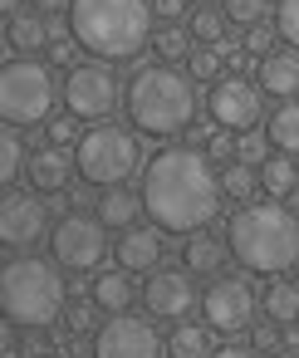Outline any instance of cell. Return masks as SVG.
I'll use <instances>...</instances> for the list:
<instances>
[{
  "instance_id": "21",
  "label": "cell",
  "mask_w": 299,
  "mask_h": 358,
  "mask_svg": "<svg viewBox=\"0 0 299 358\" xmlns=\"http://www.w3.org/2000/svg\"><path fill=\"white\" fill-rule=\"evenodd\" d=\"M138 211H147L143 206V192H128V187H103V196H99V221L103 226H118V231H128V226H138Z\"/></svg>"
},
{
  "instance_id": "20",
  "label": "cell",
  "mask_w": 299,
  "mask_h": 358,
  "mask_svg": "<svg viewBox=\"0 0 299 358\" xmlns=\"http://www.w3.org/2000/svg\"><path fill=\"white\" fill-rule=\"evenodd\" d=\"M50 40H54V20L50 15H40V10H15L10 15V45L20 55H40Z\"/></svg>"
},
{
  "instance_id": "39",
  "label": "cell",
  "mask_w": 299,
  "mask_h": 358,
  "mask_svg": "<svg viewBox=\"0 0 299 358\" xmlns=\"http://www.w3.org/2000/svg\"><path fill=\"white\" fill-rule=\"evenodd\" d=\"M187 6H191V0H152V15H157L162 25H182Z\"/></svg>"
},
{
  "instance_id": "6",
  "label": "cell",
  "mask_w": 299,
  "mask_h": 358,
  "mask_svg": "<svg viewBox=\"0 0 299 358\" xmlns=\"http://www.w3.org/2000/svg\"><path fill=\"white\" fill-rule=\"evenodd\" d=\"M64 89L54 84V69L35 55H20L0 69V118L15 128H40L54 118V99Z\"/></svg>"
},
{
  "instance_id": "30",
  "label": "cell",
  "mask_w": 299,
  "mask_h": 358,
  "mask_svg": "<svg viewBox=\"0 0 299 358\" xmlns=\"http://www.w3.org/2000/svg\"><path fill=\"white\" fill-rule=\"evenodd\" d=\"M221 10H226L231 25L255 30V25H265V15H270V0H221Z\"/></svg>"
},
{
  "instance_id": "13",
  "label": "cell",
  "mask_w": 299,
  "mask_h": 358,
  "mask_svg": "<svg viewBox=\"0 0 299 358\" xmlns=\"http://www.w3.org/2000/svg\"><path fill=\"white\" fill-rule=\"evenodd\" d=\"M143 304H147L152 319H167V324L187 319L191 304H196V280H191V270H187V265H157V270L147 275V285H143Z\"/></svg>"
},
{
  "instance_id": "18",
  "label": "cell",
  "mask_w": 299,
  "mask_h": 358,
  "mask_svg": "<svg viewBox=\"0 0 299 358\" xmlns=\"http://www.w3.org/2000/svg\"><path fill=\"white\" fill-rule=\"evenodd\" d=\"M133 299H138V285H133V270H103V275H94V304L103 309V314H128L133 309Z\"/></svg>"
},
{
  "instance_id": "14",
  "label": "cell",
  "mask_w": 299,
  "mask_h": 358,
  "mask_svg": "<svg viewBox=\"0 0 299 358\" xmlns=\"http://www.w3.org/2000/svg\"><path fill=\"white\" fill-rule=\"evenodd\" d=\"M50 211H45V196L35 192H6V201H0V241H6L10 250H25L35 245L40 236H50Z\"/></svg>"
},
{
  "instance_id": "1",
  "label": "cell",
  "mask_w": 299,
  "mask_h": 358,
  "mask_svg": "<svg viewBox=\"0 0 299 358\" xmlns=\"http://www.w3.org/2000/svg\"><path fill=\"white\" fill-rule=\"evenodd\" d=\"M221 172L206 148H162L143 167V206L162 231H206L221 216Z\"/></svg>"
},
{
  "instance_id": "24",
  "label": "cell",
  "mask_w": 299,
  "mask_h": 358,
  "mask_svg": "<svg viewBox=\"0 0 299 358\" xmlns=\"http://www.w3.org/2000/svg\"><path fill=\"white\" fill-rule=\"evenodd\" d=\"M265 138H270L275 152L299 157V99H284V103L265 118Z\"/></svg>"
},
{
  "instance_id": "12",
  "label": "cell",
  "mask_w": 299,
  "mask_h": 358,
  "mask_svg": "<svg viewBox=\"0 0 299 358\" xmlns=\"http://www.w3.org/2000/svg\"><path fill=\"white\" fill-rule=\"evenodd\" d=\"M167 338L143 314H108L94 334V358H162Z\"/></svg>"
},
{
  "instance_id": "16",
  "label": "cell",
  "mask_w": 299,
  "mask_h": 358,
  "mask_svg": "<svg viewBox=\"0 0 299 358\" xmlns=\"http://www.w3.org/2000/svg\"><path fill=\"white\" fill-rule=\"evenodd\" d=\"M255 79L265 89V99H299V50H270L255 64Z\"/></svg>"
},
{
  "instance_id": "38",
  "label": "cell",
  "mask_w": 299,
  "mask_h": 358,
  "mask_svg": "<svg viewBox=\"0 0 299 358\" xmlns=\"http://www.w3.org/2000/svg\"><path fill=\"white\" fill-rule=\"evenodd\" d=\"M265 148H270V138H260V128H255V133H240V143H235V157H240V162H255V167H260V162L270 157Z\"/></svg>"
},
{
  "instance_id": "45",
  "label": "cell",
  "mask_w": 299,
  "mask_h": 358,
  "mask_svg": "<svg viewBox=\"0 0 299 358\" xmlns=\"http://www.w3.org/2000/svg\"><path fill=\"white\" fill-rule=\"evenodd\" d=\"M196 6H211V0H196Z\"/></svg>"
},
{
  "instance_id": "2",
  "label": "cell",
  "mask_w": 299,
  "mask_h": 358,
  "mask_svg": "<svg viewBox=\"0 0 299 358\" xmlns=\"http://www.w3.org/2000/svg\"><path fill=\"white\" fill-rule=\"evenodd\" d=\"M152 0H69V35L89 59L128 64L152 45Z\"/></svg>"
},
{
  "instance_id": "19",
  "label": "cell",
  "mask_w": 299,
  "mask_h": 358,
  "mask_svg": "<svg viewBox=\"0 0 299 358\" xmlns=\"http://www.w3.org/2000/svg\"><path fill=\"white\" fill-rule=\"evenodd\" d=\"M226 255H231V241L206 236V231H191V241H187V250H182V265H187L191 275H221Z\"/></svg>"
},
{
  "instance_id": "17",
  "label": "cell",
  "mask_w": 299,
  "mask_h": 358,
  "mask_svg": "<svg viewBox=\"0 0 299 358\" xmlns=\"http://www.w3.org/2000/svg\"><path fill=\"white\" fill-rule=\"evenodd\" d=\"M79 172V157L69 152V148H40V152H30V182L40 187V192H64L69 187V177Z\"/></svg>"
},
{
  "instance_id": "10",
  "label": "cell",
  "mask_w": 299,
  "mask_h": 358,
  "mask_svg": "<svg viewBox=\"0 0 299 358\" xmlns=\"http://www.w3.org/2000/svg\"><path fill=\"white\" fill-rule=\"evenodd\" d=\"M206 113L226 133H255L260 118H265V89L240 79V74H221L206 94Z\"/></svg>"
},
{
  "instance_id": "31",
  "label": "cell",
  "mask_w": 299,
  "mask_h": 358,
  "mask_svg": "<svg viewBox=\"0 0 299 358\" xmlns=\"http://www.w3.org/2000/svg\"><path fill=\"white\" fill-rule=\"evenodd\" d=\"M187 74H191L196 84H201V79L216 84V79H221V45H196L191 59H187Z\"/></svg>"
},
{
  "instance_id": "7",
  "label": "cell",
  "mask_w": 299,
  "mask_h": 358,
  "mask_svg": "<svg viewBox=\"0 0 299 358\" xmlns=\"http://www.w3.org/2000/svg\"><path fill=\"white\" fill-rule=\"evenodd\" d=\"M74 157H79V177L89 182V187H123L133 172H138V138L128 133V128H118V123H94L84 138H79V148H74Z\"/></svg>"
},
{
  "instance_id": "23",
  "label": "cell",
  "mask_w": 299,
  "mask_h": 358,
  "mask_svg": "<svg viewBox=\"0 0 299 358\" xmlns=\"http://www.w3.org/2000/svg\"><path fill=\"white\" fill-rule=\"evenodd\" d=\"M211 324H191V319H177L172 324V334H167V353L172 358H211L216 348H211Z\"/></svg>"
},
{
  "instance_id": "3",
  "label": "cell",
  "mask_w": 299,
  "mask_h": 358,
  "mask_svg": "<svg viewBox=\"0 0 299 358\" xmlns=\"http://www.w3.org/2000/svg\"><path fill=\"white\" fill-rule=\"evenodd\" d=\"M231 255L250 275H284L299 265V216L284 201H240L226 226Z\"/></svg>"
},
{
  "instance_id": "34",
  "label": "cell",
  "mask_w": 299,
  "mask_h": 358,
  "mask_svg": "<svg viewBox=\"0 0 299 358\" xmlns=\"http://www.w3.org/2000/svg\"><path fill=\"white\" fill-rule=\"evenodd\" d=\"M94 309H99V304H84V299H74V304L64 309V329H69L74 338H84V334H99V329H94Z\"/></svg>"
},
{
  "instance_id": "40",
  "label": "cell",
  "mask_w": 299,
  "mask_h": 358,
  "mask_svg": "<svg viewBox=\"0 0 299 358\" xmlns=\"http://www.w3.org/2000/svg\"><path fill=\"white\" fill-rule=\"evenodd\" d=\"M245 50H250L255 59H265V55L275 50V35H270L265 25H255V30H250V40H245Z\"/></svg>"
},
{
  "instance_id": "4",
  "label": "cell",
  "mask_w": 299,
  "mask_h": 358,
  "mask_svg": "<svg viewBox=\"0 0 299 358\" xmlns=\"http://www.w3.org/2000/svg\"><path fill=\"white\" fill-rule=\"evenodd\" d=\"M133 128L143 138H177L196 123V79L177 64H143L128 79V99H123Z\"/></svg>"
},
{
  "instance_id": "41",
  "label": "cell",
  "mask_w": 299,
  "mask_h": 358,
  "mask_svg": "<svg viewBox=\"0 0 299 358\" xmlns=\"http://www.w3.org/2000/svg\"><path fill=\"white\" fill-rule=\"evenodd\" d=\"M211 358H265L260 348H240V343H231V348H216Z\"/></svg>"
},
{
  "instance_id": "28",
  "label": "cell",
  "mask_w": 299,
  "mask_h": 358,
  "mask_svg": "<svg viewBox=\"0 0 299 358\" xmlns=\"http://www.w3.org/2000/svg\"><path fill=\"white\" fill-rule=\"evenodd\" d=\"M152 50H157V59H162V64H177V59H191L196 40H191V30H187V25H157Z\"/></svg>"
},
{
  "instance_id": "9",
  "label": "cell",
  "mask_w": 299,
  "mask_h": 358,
  "mask_svg": "<svg viewBox=\"0 0 299 358\" xmlns=\"http://www.w3.org/2000/svg\"><path fill=\"white\" fill-rule=\"evenodd\" d=\"M50 250L64 270H99L108 255V226L89 211H69L50 231Z\"/></svg>"
},
{
  "instance_id": "25",
  "label": "cell",
  "mask_w": 299,
  "mask_h": 358,
  "mask_svg": "<svg viewBox=\"0 0 299 358\" xmlns=\"http://www.w3.org/2000/svg\"><path fill=\"white\" fill-rule=\"evenodd\" d=\"M265 319L275 324H299V280H284V275H270L265 285Z\"/></svg>"
},
{
  "instance_id": "32",
  "label": "cell",
  "mask_w": 299,
  "mask_h": 358,
  "mask_svg": "<svg viewBox=\"0 0 299 358\" xmlns=\"http://www.w3.org/2000/svg\"><path fill=\"white\" fill-rule=\"evenodd\" d=\"M275 30L289 50H299V0H279L275 6Z\"/></svg>"
},
{
  "instance_id": "22",
  "label": "cell",
  "mask_w": 299,
  "mask_h": 358,
  "mask_svg": "<svg viewBox=\"0 0 299 358\" xmlns=\"http://www.w3.org/2000/svg\"><path fill=\"white\" fill-rule=\"evenodd\" d=\"M260 192H265V196H275V201L294 196V192H299V162H294L289 152L265 157V162H260Z\"/></svg>"
},
{
  "instance_id": "27",
  "label": "cell",
  "mask_w": 299,
  "mask_h": 358,
  "mask_svg": "<svg viewBox=\"0 0 299 358\" xmlns=\"http://www.w3.org/2000/svg\"><path fill=\"white\" fill-rule=\"evenodd\" d=\"M221 192H226L231 201H250V196L260 192V167H255V162H240V157L226 162V167H221Z\"/></svg>"
},
{
  "instance_id": "37",
  "label": "cell",
  "mask_w": 299,
  "mask_h": 358,
  "mask_svg": "<svg viewBox=\"0 0 299 358\" xmlns=\"http://www.w3.org/2000/svg\"><path fill=\"white\" fill-rule=\"evenodd\" d=\"M45 133H50L54 148H79V118H74V113H69V118H50Z\"/></svg>"
},
{
  "instance_id": "5",
  "label": "cell",
  "mask_w": 299,
  "mask_h": 358,
  "mask_svg": "<svg viewBox=\"0 0 299 358\" xmlns=\"http://www.w3.org/2000/svg\"><path fill=\"white\" fill-rule=\"evenodd\" d=\"M59 260L45 255H10L0 270V309L20 329H54L69 309V285Z\"/></svg>"
},
{
  "instance_id": "36",
  "label": "cell",
  "mask_w": 299,
  "mask_h": 358,
  "mask_svg": "<svg viewBox=\"0 0 299 358\" xmlns=\"http://www.w3.org/2000/svg\"><path fill=\"white\" fill-rule=\"evenodd\" d=\"M50 353H59V348L50 343V329H25V338H20V348H15V358H50Z\"/></svg>"
},
{
  "instance_id": "26",
  "label": "cell",
  "mask_w": 299,
  "mask_h": 358,
  "mask_svg": "<svg viewBox=\"0 0 299 358\" xmlns=\"http://www.w3.org/2000/svg\"><path fill=\"white\" fill-rule=\"evenodd\" d=\"M30 167V152H25V138L15 123H6V133H0V182L15 187V177Z\"/></svg>"
},
{
  "instance_id": "11",
  "label": "cell",
  "mask_w": 299,
  "mask_h": 358,
  "mask_svg": "<svg viewBox=\"0 0 299 358\" xmlns=\"http://www.w3.org/2000/svg\"><path fill=\"white\" fill-rule=\"evenodd\" d=\"M201 314L216 334H245L255 324V285L245 275H216L201 289Z\"/></svg>"
},
{
  "instance_id": "35",
  "label": "cell",
  "mask_w": 299,
  "mask_h": 358,
  "mask_svg": "<svg viewBox=\"0 0 299 358\" xmlns=\"http://www.w3.org/2000/svg\"><path fill=\"white\" fill-rule=\"evenodd\" d=\"M284 324H275V319H265V324H250V348H260V353H279L284 348V334H279Z\"/></svg>"
},
{
  "instance_id": "33",
  "label": "cell",
  "mask_w": 299,
  "mask_h": 358,
  "mask_svg": "<svg viewBox=\"0 0 299 358\" xmlns=\"http://www.w3.org/2000/svg\"><path fill=\"white\" fill-rule=\"evenodd\" d=\"M235 143H240V133H226V128H216V133H206V157L211 162H235Z\"/></svg>"
},
{
  "instance_id": "8",
  "label": "cell",
  "mask_w": 299,
  "mask_h": 358,
  "mask_svg": "<svg viewBox=\"0 0 299 358\" xmlns=\"http://www.w3.org/2000/svg\"><path fill=\"white\" fill-rule=\"evenodd\" d=\"M123 99H128V89L118 84V74H113L103 59L74 64V69L64 74V108H69L79 123H103V118H113Z\"/></svg>"
},
{
  "instance_id": "29",
  "label": "cell",
  "mask_w": 299,
  "mask_h": 358,
  "mask_svg": "<svg viewBox=\"0 0 299 358\" xmlns=\"http://www.w3.org/2000/svg\"><path fill=\"white\" fill-rule=\"evenodd\" d=\"M226 10H216V6H196L191 10V20H187V30H191V40L196 45H226Z\"/></svg>"
},
{
  "instance_id": "44",
  "label": "cell",
  "mask_w": 299,
  "mask_h": 358,
  "mask_svg": "<svg viewBox=\"0 0 299 358\" xmlns=\"http://www.w3.org/2000/svg\"><path fill=\"white\" fill-rule=\"evenodd\" d=\"M275 358H294V353H284V348H279V353H275Z\"/></svg>"
},
{
  "instance_id": "42",
  "label": "cell",
  "mask_w": 299,
  "mask_h": 358,
  "mask_svg": "<svg viewBox=\"0 0 299 358\" xmlns=\"http://www.w3.org/2000/svg\"><path fill=\"white\" fill-rule=\"evenodd\" d=\"M35 10L40 15H54V10H64V0H35Z\"/></svg>"
},
{
  "instance_id": "43",
  "label": "cell",
  "mask_w": 299,
  "mask_h": 358,
  "mask_svg": "<svg viewBox=\"0 0 299 358\" xmlns=\"http://www.w3.org/2000/svg\"><path fill=\"white\" fill-rule=\"evenodd\" d=\"M20 6H25V0H0V10H10V15H15Z\"/></svg>"
},
{
  "instance_id": "15",
  "label": "cell",
  "mask_w": 299,
  "mask_h": 358,
  "mask_svg": "<svg viewBox=\"0 0 299 358\" xmlns=\"http://www.w3.org/2000/svg\"><path fill=\"white\" fill-rule=\"evenodd\" d=\"M162 226H128L118 236V265L133 275H152L162 265Z\"/></svg>"
}]
</instances>
